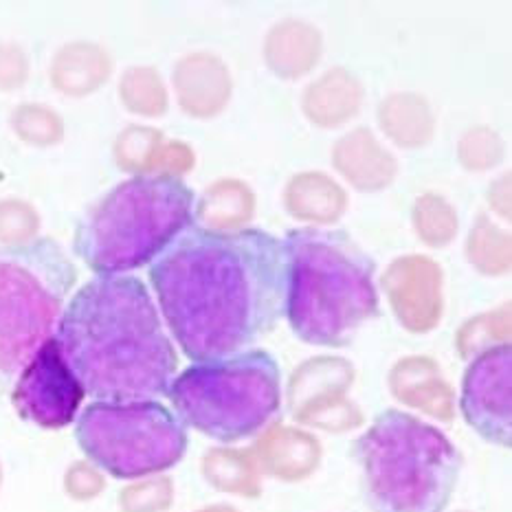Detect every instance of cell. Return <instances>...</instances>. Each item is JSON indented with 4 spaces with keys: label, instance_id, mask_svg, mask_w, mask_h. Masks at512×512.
<instances>
[{
    "label": "cell",
    "instance_id": "1",
    "mask_svg": "<svg viewBox=\"0 0 512 512\" xmlns=\"http://www.w3.org/2000/svg\"><path fill=\"white\" fill-rule=\"evenodd\" d=\"M148 273L165 324L194 363L247 352L284 317V244L262 229L189 225Z\"/></svg>",
    "mask_w": 512,
    "mask_h": 512
},
{
    "label": "cell",
    "instance_id": "3",
    "mask_svg": "<svg viewBox=\"0 0 512 512\" xmlns=\"http://www.w3.org/2000/svg\"><path fill=\"white\" fill-rule=\"evenodd\" d=\"M282 244L293 332L313 345H348L378 315L372 258L345 231L293 229Z\"/></svg>",
    "mask_w": 512,
    "mask_h": 512
},
{
    "label": "cell",
    "instance_id": "6",
    "mask_svg": "<svg viewBox=\"0 0 512 512\" xmlns=\"http://www.w3.org/2000/svg\"><path fill=\"white\" fill-rule=\"evenodd\" d=\"M168 396L183 425L218 442H240L280 411V365L264 350L196 363L174 378Z\"/></svg>",
    "mask_w": 512,
    "mask_h": 512
},
{
    "label": "cell",
    "instance_id": "17",
    "mask_svg": "<svg viewBox=\"0 0 512 512\" xmlns=\"http://www.w3.org/2000/svg\"><path fill=\"white\" fill-rule=\"evenodd\" d=\"M0 484H3V466H0Z\"/></svg>",
    "mask_w": 512,
    "mask_h": 512
},
{
    "label": "cell",
    "instance_id": "15",
    "mask_svg": "<svg viewBox=\"0 0 512 512\" xmlns=\"http://www.w3.org/2000/svg\"><path fill=\"white\" fill-rule=\"evenodd\" d=\"M29 75L27 55L16 44H0V91L9 93L25 84Z\"/></svg>",
    "mask_w": 512,
    "mask_h": 512
},
{
    "label": "cell",
    "instance_id": "9",
    "mask_svg": "<svg viewBox=\"0 0 512 512\" xmlns=\"http://www.w3.org/2000/svg\"><path fill=\"white\" fill-rule=\"evenodd\" d=\"M84 396L58 341L51 337L20 370L11 400L20 418L42 429H62L77 418Z\"/></svg>",
    "mask_w": 512,
    "mask_h": 512
},
{
    "label": "cell",
    "instance_id": "8",
    "mask_svg": "<svg viewBox=\"0 0 512 512\" xmlns=\"http://www.w3.org/2000/svg\"><path fill=\"white\" fill-rule=\"evenodd\" d=\"M75 438L97 469L119 480L168 471L187 451L185 425L159 400L88 405Z\"/></svg>",
    "mask_w": 512,
    "mask_h": 512
},
{
    "label": "cell",
    "instance_id": "11",
    "mask_svg": "<svg viewBox=\"0 0 512 512\" xmlns=\"http://www.w3.org/2000/svg\"><path fill=\"white\" fill-rule=\"evenodd\" d=\"M110 62L106 53L91 44H71L55 55L51 82L66 95H86L106 82Z\"/></svg>",
    "mask_w": 512,
    "mask_h": 512
},
{
    "label": "cell",
    "instance_id": "16",
    "mask_svg": "<svg viewBox=\"0 0 512 512\" xmlns=\"http://www.w3.org/2000/svg\"><path fill=\"white\" fill-rule=\"evenodd\" d=\"M73 495H88L95 493L99 486V473L95 469H86V466H77L73 469Z\"/></svg>",
    "mask_w": 512,
    "mask_h": 512
},
{
    "label": "cell",
    "instance_id": "12",
    "mask_svg": "<svg viewBox=\"0 0 512 512\" xmlns=\"http://www.w3.org/2000/svg\"><path fill=\"white\" fill-rule=\"evenodd\" d=\"M11 128L31 146H51L62 139V121L47 106L22 104L11 113Z\"/></svg>",
    "mask_w": 512,
    "mask_h": 512
},
{
    "label": "cell",
    "instance_id": "14",
    "mask_svg": "<svg viewBox=\"0 0 512 512\" xmlns=\"http://www.w3.org/2000/svg\"><path fill=\"white\" fill-rule=\"evenodd\" d=\"M121 97H124V104L137 113H152L157 104L154 75L146 71H130L121 82Z\"/></svg>",
    "mask_w": 512,
    "mask_h": 512
},
{
    "label": "cell",
    "instance_id": "4",
    "mask_svg": "<svg viewBox=\"0 0 512 512\" xmlns=\"http://www.w3.org/2000/svg\"><path fill=\"white\" fill-rule=\"evenodd\" d=\"M194 218V192L181 178L137 174L86 211L73 249L97 275L150 266Z\"/></svg>",
    "mask_w": 512,
    "mask_h": 512
},
{
    "label": "cell",
    "instance_id": "7",
    "mask_svg": "<svg viewBox=\"0 0 512 512\" xmlns=\"http://www.w3.org/2000/svg\"><path fill=\"white\" fill-rule=\"evenodd\" d=\"M75 264L51 238L0 247V378L20 374L58 330Z\"/></svg>",
    "mask_w": 512,
    "mask_h": 512
},
{
    "label": "cell",
    "instance_id": "10",
    "mask_svg": "<svg viewBox=\"0 0 512 512\" xmlns=\"http://www.w3.org/2000/svg\"><path fill=\"white\" fill-rule=\"evenodd\" d=\"M512 350L510 345H495L482 352L469 365L462 381V414L466 422L495 444L508 447L512 436L510 414Z\"/></svg>",
    "mask_w": 512,
    "mask_h": 512
},
{
    "label": "cell",
    "instance_id": "2",
    "mask_svg": "<svg viewBox=\"0 0 512 512\" xmlns=\"http://www.w3.org/2000/svg\"><path fill=\"white\" fill-rule=\"evenodd\" d=\"M53 337L95 403L157 400L176 378L172 339L139 277L97 275L84 284L66 304Z\"/></svg>",
    "mask_w": 512,
    "mask_h": 512
},
{
    "label": "cell",
    "instance_id": "5",
    "mask_svg": "<svg viewBox=\"0 0 512 512\" xmlns=\"http://www.w3.org/2000/svg\"><path fill=\"white\" fill-rule=\"evenodd\" d=\"M367 504L374 512H444L462 455L429 422L389 409L356 442Z\"/></svg>",
    "mask_w": 512,
    "mask_h": 512
},
{
    "label": "cell",
    "instance_id": "13",
    "mask_svg": "<svg viewBox=\"0 0 512 512\" xmlns=\"http://www.w3.org/2000/svg\"><path fill=\"white\" fill-rule=\"evenodd\" d=\"M38 214L25 200H0V247H18L38 236Z\"/></svg>",
    "mask_w": 512,
    "mask_h": 512
}]
</instances>
